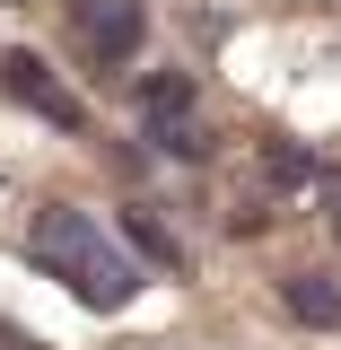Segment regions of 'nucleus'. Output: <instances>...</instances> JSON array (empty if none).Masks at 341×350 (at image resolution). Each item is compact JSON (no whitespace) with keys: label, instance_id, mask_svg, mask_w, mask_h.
I'll return each mask as SVG.
<instances>
[{"label":"nucleus","instance_id":"f257e3e1","mask_svg":"<svg viewBox=\"0 0 341 350\" xmlns=\"http://www.w3.org/2000/svg\"><path fill=\"white\" fill-rule=\"evenodd\" d=\"M27 262H36L44 280H62L87 315H123V306L140 298V262H131L87 211H70V202H44V211L27 219Z\"/></svg>","mask_w":341,"mask_h":350},{"label":"nucleus","instance_id":"f03ea898","mask_svg":"<svg viewBox=\"0 0 341 350\" xmlns=\"http://www.w3.org/2000/svg\"><path fill=\"white\" fill-rule=\"evenodd\" d=\"M140 140L175 167H210L219 131L202 123V79L193 70H140Z\"/></svg>","mask_w":341,"mask_h":350},{"label":"nucleus","instance_id":"7ed1b4c3","mask_svg":"<svg viewBox=\"0 0 341 350\" xmlns=\"http://www.w3.org/2000/svg\"><path fill=\"white\" fill-rule=\"evenodd\" d=\"M0 96H9V105H27L36 123L70 131V140L96 131V123H87V96H79V88H62V79H53V62L27 53V44H0Z\"/></svg>","mask_w":341,"mask_h":350},{"label":"nucleus","instance_id":"20e7f679","mask_svg":"<svg viewBox=\"0 0 341 350\" xmlns=\"http://www.w3.org/2000/svg\"><path fill=\"white\" fill-rule=\"evenodd\" d=\"M70 44H79L87 70H123L140 62V36H149V0H70Z\"/></svg>","mask_w":341,"mask_h":350},{"label":"nucleus","instance_id":"39448f33","mask_svg":"<svg viewBox=\"0 0 341 350\" xmlns=\"http://www.w3.org/2000/svg\"><path fill=\"white\" fill-rule=\"evenodd\" d=\"M280 315L306 324V333H341V280H324V271H289V280H280Z\"/></svg>","mask_w":341,"mask_h":350},{"label":"nucleus","instance_id":"423d86ee","mask_svg":"<svg viewBox=\"0 0 341 350\" xmlns=\"http://www.w3.org/2000/svg\"><path fill=\"white\" fill-rule=\"evenodd\" d=\"M123 254H140V262H158V271H184V237H175L167 219H158V202H123Z\"/></svg>","mask_w":341,"mask_h":350},{"label":"nucleus","instance_id":"0eeeda50","mask_svg":"<svg viewBox=\"0 0 341 350\" xmlns=\"http://www.w3.org/2000/svg\"><path fill=\"white\" fill-rule=\"evenodd\" d=\"M324 175V158L306 149V140H262V184H280V193H306Z\"/></svg>","mask_w":341,"mask_h":350},{"label":"nucleus","instance_id":"6e6552de","mask_svg":"<svg viewBox=\"0 0 341 350\" xmlns=\"http://www.w3.org/2000/svg\"><path fill=\"white\" fill-rule=\"evenodd\" d=\"M315 193H324V228L341 237V167H324V175H315Z\"/></svg>","mask_w":341,"mask_h":350},{"label":"nucleus","instance_id":"1a4fd4ad","mask_svg":"<svg viewBox=\"0 0 341 350\" xmlns=\"http://www.w3.org/2000/svg\"><path fill=\"white\" fill-rule=\"evenodd\" d=\"M0 350H44L36 333H18V324H0Z\"/></svg>","mask_w":341,"mask_h":350},{"label":"nucleus","instance_id":"9d476101","mask_svg":"<svg viewBox=\"0 0 341 350\" xmlns=\"http://www.w3.org/2000/svg\"><path fill=\"white\" fill-rule=\"evenodd\" d=\"M9 9H27V0H9Z\"/></svg>","mask_w":341,"mask_h":350}]
</instances>
